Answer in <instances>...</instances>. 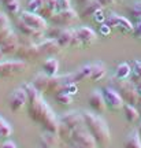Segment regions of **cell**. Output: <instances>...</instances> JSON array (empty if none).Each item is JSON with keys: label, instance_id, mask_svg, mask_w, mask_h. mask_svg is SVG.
Returning a JSON list of instances; mask_svg holds the SVG:
<instances>
[{"label": "cell", "instance_id": "6", "mask_svg": "<svg viewBox=\"0 0 141 148\" xmlns=\"http://www.w3.org/2000/svg\"><path fill=\"white\" fill-rule=\"evenodd\" d=\"M27 101H29L27 93L21 86V88H16L11 92L10 99H8V106H10V110L12 112L18 114L25 108V106H27Z\"/></svg>", "mask_w": 141, "mask_h": 148}, {"label": "cell", "instance_id": "40", "mask_svg": "<svg viewBox=\"0 0 141 148\" xmlns=\"http://www.w3.org/2000/svg\"><path fill=\"white\" fill-rule=\"evenodd\" d=\"M131 34L134 38H138L141 40V21H137V23L133 26V30H131Z\"/></svg>", "mask_w": 141, "mask_h": 148}, {"label": "cell", "instance_id": "45", "mask_svg": "<svg viewBox=\"0 0 141 148\" xmlns=\"http://www.w3.org/2000/svg\"><path fill=\"white\" fill-rule=\"evenodd\" d=\"M1 148H16V144L14 143V141H11V140H7V141L3 143Z\"/></svg>", "mask_w": 141, "mask_h": 148}, {"label": "cell", "instance_id": "24", "mask_svg": "<svg viewBox=\"0 0 141 148\" xmlns=\"http://www.w3.org/2000/svg\"><path fill=\"white\" fill-rule=\"evenodd\" d=\"M125 148H141V136L137 130H133L127 134L125 141Z\"/></svg>", "mask_w": 141, "mask_h": 148}, {"label": "cell", "instance_id": "8", "mask_svg": "<svg viewBox=\"0 0 141 148\" xmlns=\"http://www.w3.org/2000/svg\"><path fill=\"white\" fill-rule=\"evenodd\" d=\"M21 21H23L26 25H29L36 30H40V32H45L48 29L47 19L42 18L40 14L31 12V11H23L21 14Z\"/></svg>", "mask_w": 141, "mask_h": 148}, {"label": "cell", "instance_id": "20", "mask_svg": "<svg viewBox=\"0 0 141 148\" xmlns=\"http://www.w3.org/2000/svg\"><path fill=\"white\" fill-rule=\"evenodd\" d=\"M107 74V67H105L104 63L101 62H94L92 63V74H90V79L97 82L100 79H103Z\"/></svg>", "mask_w": 141, "mask_h": 148}, {"label": "cell", "instance_id": "27", "mask_svg": "<svg viewBox=\"0 0 141 148\" xmlns=\"http://www.w3.org/2000/svg\"><path fill=\"white\" fill-rule=\"evenodd\" d=\"M131 74V67L126 62H122L116 66L115 69V74L114 77L115 78H119V79H123V78H129Z\"/></svg>", "mask_w": 141, "mask_h": 148}, {"label": "cell", "instance_id": "37", "mask_svg": "<svg viewBox=\"0 0 141 148\" xmlns=\"http://www.w3.org/2000/svg\"><path fill=\"white\" fill-rule=\"evenodd\" d=\"M12 33H14V30L11 29V26H8V27H5V29H3V30L0 32V45H1V44H3V42H4L5 40L8 38V37H10Z\"/></svg>", "mask_w": 141, "mask_h": 148}, {"label": "cell", "instance_id": "7", "mask_svg": "<svg viewBox=\"0 0 141 148\" xmlns=\"http://www.w3.org/2000/svg\"><path fill=\"white\" fill-rule=\"evenodd\" d=\"M101 92H103V96H104V101L107 104V108H110L111 111H118L123 107V104H125L123 99L120 97V95L111 85L105 86L104 89H101Z\"/></svg>", "mask_w": 141, "mask_h": 148}, {"label": "cell", "instance_id": "28", "mask_svg": "<svg viewBox=\"0 0 141 148\" xmlns=\"http://www.w3.org/2000/svg\"><path fill=\"white\" fill-rule=\"evenodd\" d=\"M0 3L3 4V7L8 14H19V11H21L19 0H0Z\"/></svg>", "mask_w": 141, "mask_h": 148}, {"label": "cell", "instance_id": "50", "mask_svg": "<svg viewBox=\"0 0 141 148\" xmlns=\"http://www.w3.org/2000/svg\"><path fill=\"white\" fill-rule=\"evenodd\" d=\"M138 110H140V118H141V107H140V108H138Z\"/></svg>", "mask_w": 141, "mask_h": 148}, {"label": "cell", "instance_id": "11", "mask_svg": "<svg viewBox=\"0 0 141 148\" xmlns=\"http://www.w3.org/2000/svg\"><path fill=\"white\" fill-rule=\"evenodd\" d=\"M15 55L18 58H21L22 60H25V59H37L40 58V51H38V47H37L36 42L19 41V48H18Z\"/></svg>", "mask_w": 141, "mask_h": 148}, {"label": "cell", "instance_id": "1", "mask_svg": "<svg viewBox=\"0 0 141 148\" xmlns=\"http://www.w3.org/2000/svg\"><path fill=\"white\" fill-rule=\"evenodd\" d=\"M22 88L25 89L27 93V114L30 116L33 122H36L38 125H41L44 130L48 132L57 133V127H59V119L55 115L52 108L48 106V103L41 96V92L34 88L33 84H23Z\"/></svg>", "mask_w": 141, "mask_h": 148}, {"label": "cell", "instance_id": "33", "mask_svg": "<svg viewBox=\"0 0 141 148\" xmlns=\"http://www.w3.org/2000/svg\"><path fill=\"white\" fill-rule=\"evenodd\" d=\"M129 12L134 19L141 21V0H137V1L133 3V5L129 8Z\"/></svg>", "mask_w": 141, "mask_h": 148}, {"label": "cell", "instance_id": "36", "mask_svg": "<svg viewBox=\"0 0 141 148\" xmlns=\"http://www.w3.org/2000/svg\"><path fill=\"white\" fill-rule=\"evenodd\" d=\"M60 90L66 92V93H68V95L74 96L75 93H77V92H78V88H77V82H70V84L64 85V86H63Z\"/></svg>", "mask_w": 141, "mask_h": 148}, {"label": "cell", "instance_id": "19", "mask_svg": "<svg viewBox=\"0 0 141 148\" xmlns=\"http://www.w3.org/2000/svg\"><path fill=\"white\" fill-rule=\"evenodd\" d=\"M48 81H49V75L42 71V73H38L33 77V82H31V84L34 85V88H36L38 92L42 93V92H47Z\"/></svg>", "mask_w": 141, "mask_h": 148}, {"label": "cell", "instance_id": "39", "mask_svg": "<svg viewBox=\"0 0 141 148\" xmlns=\"http://www.w3.org/2000/svg\"><path fill=\"white\" fill-rule=\"evenodd\" d=\"M8 26H10V19L7 18L5 14L0 12V32H1L3 29H5V27H8Z\"/></svg>", "mask_w": 141, "mask_h": 148}, {"label": "cell", "instance_id": "15", "mask_svg": "<svg viewBox=\"0 0 141 148\" xmlns=\"http://www.w3.org/2000/svg\"><path fill=\"white\" fill-rule=\"evenodd\" d=\"M59 140L60 137L57 136V133L45 130L40 137V147L38 148H56L59 145Z\"/></svg>", "mask_w": 141, "mask_h": 148}, {"label": "cell", "instance_id": "44", "mask_svg": "<svg viewBox=\"0 0 141 148\" xmlns=\"http://www.w3.org/2000/svg\"><path fill=\"white\" fill-rule=\"evenodd\" d=\"M100 3V5L101 7H108V5H112L116 3V0H97Z\"/></svg>", "mask_w": 141, "mask_h": 148}, {"label": "cell", "instance_id": "32", "mask_svg": "<svg viewBox=\"0 0 141 148\" xmlns=\"http://www.w3.org/2000/svg\"><path fill=\"white\" fill-rule=\"evenodd\" d=\"M56 101L59 104H62V106H68V104H71L73 103V96L66 93V92H63V90H59L56 93Z\"/></svg>", "mask_w": 141, "mask_h": 148}, {"label": "cell", "instance_id": "9", "mask_svg": "<svg viewBox=\"0 0 141 148\" xmlns=\"http://www.w3.org/2000/svg\"><path fill=\"white\" fill-rule=\"evenodd\" d=\"M60 123H64L66 126H68L73 130H77L79 127L85 126V121H84V115L82 112L79 111H67L64 112L60 118H59Z\"/></svg>", "mask_w": 141, "mask_h": 148}, {"label": "cell", "instance_id": "17", "mask_svg": "<svg viewBox=\"0 0 141 148\" xmlns=\"http://www.w3.org/2000/svg\"><path fill=\"white\" fill-rule=\"evenodd\" d=\"M18 29H19V32L23 34L25 37H27V38H31V40H34V38H40V37L44 36V32H40V30H36V29H33V27H30L29 25H26L23 21H18Z\"/></svg>", "mask_w": 141, "mask_h": 148}, {"label": "cell", "instance_id": "26", "mask_svg": "<svg viewBox=\"0 0 141 148\" xmlns=\"http://www.w3.org/2000/svg\"><path fill=\"white\" fill-rule=\"evenodd\" d=\"M74 130L70 129L68 126H66L64 123H60L59 122V127H57V136L60 137V140H63L66 144H70L71 138H73Z\"/></svg>", "mask_w": 141, "mask_h": 148}, {"label": "cell", "instance_id": "34", "mask_svg": "<svg viewBox=\"0 0 141 148\" xmlns=\"http://www.w3.org/2000/svg\"><path fill=\"white\" fill-rule=\"evenodd\" d=\"M44 5V0H29L27 1V11L38 14Z\"/></svg>", "mask_w": 141, "mask_h": 148}, {"label": "cell", "instance_id": "22", "mask_svg": "<svg viewBox=\"0 0 141 148\" xmlns=\"http://www.w3.org/2000/svg\"><path fill=\"white\" fill-rule=\"evenodd\" d=\"M42 70L49 77L56 75L57 71H59V60L56 58H53V56H49L48 59H45V62L42 64Z\"/></svg>", "mask_w": 141, "mask_h": 148}, {"label": "cell", "instance_id": "5", "mask_svg": "<svg viewBox=\"0 0 141 148\" xmlns=\"http://www.w3.org/2000/svg\"><path fill=\"white\" fill-rule=\"evenodd\" d=\"M27 69V64L22 59L16 60H0V78H8L12 75L23 73Z\"/></svg>", "mask_w": 141, "mask_h": 148}, {"label": "cell", "instance_id": "30", "mask_svg": "<svg viewBox=\"0 0 141 148\" xmlns=\"http://www.w3.org/2000/svg\"><path fill=\"white\" fill-rule=\"evenodd\" d=\"M116 29H118L120 33H129V32H131V30H133V25H131V22L129 21L127 18L119 15V19H118Z\"/></svg>", "mask_w": 141, "mask_h": 148}, {"label": "cell", "instance_id": "29", "mask_svg": "<svg viewBox=\"0 0 141 148\" xmlns=\"http://www.w3.org/2000/svg\"><path fill=\"white\" fill-rule=\"evenodd\" d=\"M130 81L134 84L141 82V60H134L133 66H131V74H130Z\"/></svg>", "mask_w": 141, "mask_h": 148}, {"label": "cell", "instance_id": "3", "mask_svg": "<svg viewBox=\"0 0 141 148\" xmlns=\"http://www.w3.org/2000/svg\"><path fill=\"white\" fill-rule=\"evenodd\" d=\"M111 86L114 88L118 93L120 95V97L123 99L125 103L127 104H133L136 106L137 103H140V96H138V92H137V85L134 82H131L130 79L123 78H111Z\"/></svg>", "mask_w": 141, "mask_h": 148}, {"label": "cell", "instance_id": "42", "mask_svg": "<svg viewBox=\"0 0 141 148\" xmlns=\"http://www.w3.org/2000/svg\"><path fill=\"white\" fill-rule=\"evenodd\" d=\"M56 0H44V7H47V8L56 12Z\"/></svg>", "mask_w": 141, "mask_h": 148}, {"label": "cell", "instance_id": "43", "mask_svg": "<svg viewBox=\"0 0 141 148\" xmlns=\"http://www.w3.org/2000/svg\"><path fill=\"white\" fill-rule=\"evenodd\" d=\"M99 32L103 34V36H108L111 33V27L110 26H107L105 23H101L100 25V27H99Z\"/></svg>", "mask_w": 141, "mask_h": 148}, {"label": "cell", "instance_id": "38", "mask_svg": "<svg viewBox=\"0 0 141 148\" xmlns=\"http://www.w3.org/2000/svg\"><path fill=\"white\" fill-rule=\"evenodd\" d=\"M56 12L62 10H67V8H71L70 7V0H56Z\"/></svg>", "mask_w": 141, "mask_h": 148}, {"label": "cell", "instance_id": "4", "mask_svg": "<svg viewBox=\"0 0 141 148\" xmlns=\"http://www.w3.org/2000/svg\"><path fill=\"white\" fill-rule=\"evenodd\" d=\"M70 148H96L97 144L92 137V134L88 132V129L85 126L79 127L77 130H74L73 138L70 141Z\"/></svg>", "mask_w": 141, "mask_h": 148}, {"label": "cell", "instance_id": "47", "mask_svg": "<svg viewBox=\"0 0 141 148\" xmlns=\"http://www.w3.org/2000/svg\"><path fill=\"white\" fill-rule=\"evenodd\" d=\"M137 92H138V96H140V100H141V82L137 84Z\"/></svg>", "mask_w": 141, "mask_h": 148}, {"label": "cell", "instance_id": "21", "mask_svg": "<svg viewBox=\"0 0 141 148\" xmlns=\"http://www.w3.org/2000/svg\"><path fill=\"white\" fill-rule=\"evenodd\" d=\"M122 111H123V115H125L127 122H136L140 118V110L136 106H133V104L125 103L123 107H122Z\"/></svg>", "mask_w": 141, "mask_h": 148}, {"label": "cell", "instance_id": "48", "mask_svg": "<svg viewBox=\"0 0 141 148\" xmlns=\"http://www.w3.org/2000/svg\"><path fill=\"white\" fill-rule=\"evenodd\" d=\"M3 56H4V53H3L1 48H0V60H3Z\"/></svg>", "mask_w": 141, "mask_h": 148}, {"label": "cell", "instance_id": "41", "mask_svg": "<svg viewBox=\"0 0 141 148\" xmlns=\"http://www.w3.org/2000/svg\"><path fill=\"white\" fill-rule=\"evenodd\" d=\"M93 19L97 23H101V22L105 21V16H104V12H103V8H100V10H97L96 12L93 14Z\"/></svg>", "mask_w": 141, "mask_h": 148}, {"label": "cell", "instance_id": "13", "mask_svg": "<svg viewBox=\"0 0 141 148\" xmlns=\"http://www.w3.org/2000/svg\"><path fill=\"white\" fill-rule=\"evenodd\" d=\"M88 104L90 106V108L97 112V114H101L107 110V104L104 101V96H103V92L99 89L93 90L88 97Z\"/></svg>", "mask_w": 141, "mask_h": 148}, {"label": "cell", "instance_id": "49", "mask_svg": "<svg viewBox=\"0 0 141 148\" xmlns=\"http://www.w3.org/2000/svg\"><path fill=\"white\" fill-rule=\"evenodd\" d=\"M137 132L140 133V136H141V123H140V126H138V129H137Z\"/></svg>", "mask_w": 141, "mask_h": 148}, {"label": "cell", "instance_id": "2", "mask_svg": "<svg viewBox=\"0 0 141 148\" xmlns=\"http://www.w3.org/2000/svg\"><path fill=\"white\" fill-rule=\"evenodd\" d=\"M82 115H84L85 127L94 138L97 147H108L111 141V132L104 118H101L99 114H94L90 111H82Z\"/></svg>", "mask_w": 141, "mask_h": 148}, {"label": "cell", "instance_id": "18", "mask_svg": "<svg viewBox=\"0 0 141 148\" xmlns=\"http://www.w3.org/2000/svg\"><path fill=\"white\" fill-rule=\"evenodd\" d=\"M74 36H75V30L74 29H63L62 33L56 38V41L63 49V48H67L71 45V40H73Z\"/></svg>", "mask_w": 141, "mask_h": 148}, {"label": "cell", "instance_id": "10", "mask_svg": "<svg viewBox=\"0 0 141 148\" xmlns=\"http://www.w3.org/2000/svg\"><path fill=\"white\" fill-rule=\"evenodd\" d=\"M78 14L77 11H74L73 8H67V10H62L55 12V15L49 19L53 25L56 26H64V25H70L78 19Z\"/></svg>", "mask_w": 141, "mask_h": 148}, {"label": "cell", "instance_id": "23", "mask_svg": "<svg viewBox=\"0 0 141 148\" xmlns=\"http://www.w3.org/2000/svg\"><path fill=\"white\" fill-rule=\"evenodd\" d=\"M90 74H92V63L84 64V66H81L77 71H74V79H75V82L85 81V79H90Z\"/></svg>", "mask_w": 141, "mask_h": 148}, {"label": "cell", "instance_id": "12", "mask_svg": "<svg viewBox=\"0 0 141 148\" xmlns=\"http://www.w3.org/2000/svg\"><path fill=\"white\" fill-rule=\"evenodd\" d=\"M37 47H38V51H40V56H47V58L57 55L62 49V47L53 38H45L41 42H37Z\"/></svg>", "mask_w": 141, "mask_h": 148}, {"label": "cell", "instance_id": "46", "mask_svg": "<svg viewBox=\"0 0 141 148\" xmlns=\"http://www.w3.org/2000/svg\"><path fill=\"white\" fill-rule=\"evenodd\" d=\"M92 0H75V3L78 5H86V4H89Z\"/></svg>", "mask_w": 141, "mask_h": 148}, {"label": "cell", "instance_id": "25", "mask_svg": "<svg viewBox=\"0 0 141 148\" xmlns=\"http://www.w3.org/2000/svg\"><path fill=\"white\" fill-rule=\"evenodd\" d=\"M100 8H103L101 5H100V3L97 1V0H92L89 4L84 5V8H82V12H81V18H90V16H93V14L96 12L97 10H100Z\"/></svg>", "mask_w": 141, "mask_h": 148}, {"label": "cell", "instance_id": "35", "mask_svg": "<svg viewBox=\"0 0 141 148\" xmlns=\"http://www.w3.org/2000/svg\"><path fill=\"white\" fill-rule=\"evenodd\" d=\"M62 30L63 29H60L59 26H52V27H48L47 30H45V36H47V38H53V40H56L57 37H59V34L62 33Z\"/></svg>", "mask_w": 141, "mask_h": 148}, {"label": "cell", "instance_id": "16", "mask_svg": "<svg viewBox=\"0 0 141 148\" xmlns=\"http://www.w3.org/2000/svg\"><path fill=\"white\" fill-rule=\"evenodd\" d=\"M0 48H1V51H3L4 55H14V53H16L18 48H19V38H18V36H16L15 33H12V34L0 45Z\"/></svg>", "mask_w": 141, "mask_h": 148}, {"label": "cell", "instance_id": "14", "mask_svg": "<svg viewBox=\"0 0 141 148\" xmlns=\"http://www.w3.org/2000/svg\"><path fill=\"white\" fill-rule=\"evenodd\" d=\"M75 33H77V36H78L79 41L82 42V47H88L90 44H93L96 41V32H94L93 29H90L88 26H81L78 29H75Z\"/></svg>", "mask_w": 141, "mask_h": 148}, {"label": "cell", "instance_id": "31", "mask_svg": "<svg viewBox=\"0 0 141 148\" xmlns=\"http://www.w3.org/2000/svg\"><path fill=\"white\" fill-rule=\"evenodd\" d=\"M12 127L3 116H0V138H7L11 136Z\"/></svg>", "mask_w": 141, "mask_h": 148}]
</instances>
